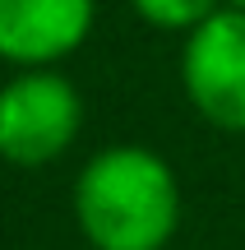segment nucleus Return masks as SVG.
<instances>
[{
    "label": "nucleus",
    "instance_id": "nucleus-6",
    "mask_svg": "<svg viewBox=\"0 0 245 250\" xmlns=\"http://www.w3.org/2000/svg\"><path fill=\"white\" fill-rule=\"evenodd\" d=\"M222 5H231V9H245V0H222Z\"/></svg>",
    "mask_w": 245,
    "mask_h": 250
},
{
    "label": "nucleus",
    "instance_id": "nucleus-5",
    "mask_svg": "<svg viewBox=\"0 0 245 250\" xmlns=\"http://www.w3.org/2000/svg\"><path fill=\"white\" fill-rule=\"evenodd\" d=\"M134 14L148 28H162V33H194L204 19H213L222 9V0H130Z\"/></svg>",
    "mask_w": 245,
    "mask_h": 250
},
{
    "label": "nucleus",
    "instance_id": "nucleus-3",
    "mask_svg": "<svg viewBox=\"0 0 245 250\" xmlns=\"http://www.w3.org/2000/svg\"><path fill=\"white\" fill-rule=\"evenodd\" d=\"M181 88L199 121L245 134V9L222 5L181 46Z\"/></svg>",
    "mask_w": 245,
    "mask_h": 250
},
{
    "label": "nucleus",
    "instance_id": "nucleus-1",
    "mask_svg": "<svg viewBox=\"0 0 245 250\" xmlns=\"http://www.w3.org/2000/svg\"><path fill=\"white\" fill-rule=\"evenodd\" d=\"M74 223L93 250H167L181 227V181L162 153L111 144L74 181Z\"/></svg>",
    "mask_w": 245,
    "mask_h": 250
},
{
    "label": "nucleus",
    "instance_id": "nucleus-2",
    "mask_svg": "<svg viewBox=\"0 0 245 250\" xmlns=\"http://www.w3.org/2000/svg\"><path fill=\"white\" fill-rule=\"evenodd\" d=\"M83 130V98L56 70H19L0 88V158L14 167L56 162Z\"/></svg>",
    "mask_w": 245,
    "mask_h": 250
},
{
    "label": "nucleus",
    "instance_id": "nucleus-4",
    "mask_svg": "<svg viewBox=\"0 0 245 250\" xmlns=\"http://www.w3.org/2000/svg\"><path fill=\"white\" fill-rule=\"evenodd\" d=\"M97 0H0V61L51 70L93 33Z\"/></svg>",
    "mask_w": 245,
    "mask_h": 250
}]
</instances>
